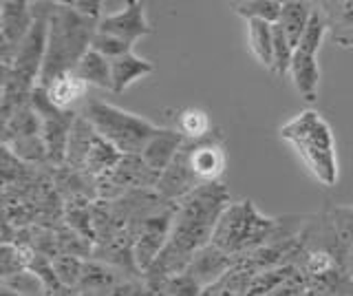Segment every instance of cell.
Wrapping results in <instances>:
<instances>
[{
	"label": "cell",
	"mask_w": 353,
	"mask_h": 296,
	"mask_svg": "<svg viewBox=\"0 0 353 296\" xmlns=\"http://www.w3.org/2000/svg\"><path fill=\"white\" fill-rule=\"evenodd\" d=\"M230 190L223 181L201 184L176 204L168 244L141 277L154 296L161 294L163 285L170 279L185 272L196 252L212 244L219 219L230 208Z\"/></svg>",
	"instance_id": "cell-1"
},
{
	"label": "cell",
	"mask_w": 353,
	"mask_h": 296,
	"mask_svg": "<svg viewBox=\"0 0 353 296\" xmlns=\"http://www.w3.org/2000/svg\"><path fill=\"white\" fill-rule=\"evenodd\" d=\"M305 219L309 217H265L259 213L252 199H241L236 204H230L228 210L221 215L212 246L239 261L272 241L301 235L309 224Z\"/></svg>",
	"instance_id": "cell-2"
},
{
	"label": "cell",
	"mask_w": 353,
	"mask_h": 296,
	"mask_svg": "<svg viewBox=\"0 0 353 296\" xmlns=\"http://www.w3.org/2000/svg\"><path fill=\"white\" fill-rule=\"evenodd\" d=\"M99 20L80 14L71 3H53L49 14V40L38 86H49L75 67L91 49Z\"/></svg>",
	"instance_id": "cell-3"
},
{
	"label": "cell",
	"mask_w": 353,
	"mask_h": 296,
	"mask_svg": "<svg viewBox=\"0 0 353 296\" xmlns=\"http://www.w3.org/2000/svg\"><path fill=\"white\" fill-rule=\"evenodd\" d=\"M281 137L296 148L307 168L323 186L338 184L336 137L329 122L314 108L294 115L281 126Z\"/></svg>",
	"instance_id": "cell-4"
},
{
	"label": "cell",
	"mask_w": 353,
	"mask_h": 296,
	"mask_svg": "<svg viewBox=\"0 0 353 296\" xmlns=\"http://www.w3.org/2000/svg\"><path fill=\"white\" fill-rule=\"evenodd\" d=\"M80 115L86 117L95 133L113 144L121 155H141L150 137L159 130L150 119L102 100H86Z\"/></svg>",
	"instance_id": "cell-5"
},
{
	"label": "cell",
	"mask_w": 353,
	"mask_h": 296,
	"mask_svg": "<svg viewBox=\"0 0 353 296\" xmlns=\"http://www.w3.org/2000/svg\"><path fill=\"white\" fill-rule=\"evenodd\" d=\"M327 36V20L320 12V7L314 5V14L309 20V27L305 31L303 40L298 42V47L294 49L292 67L290 75L294 80L296 91L301 93L307 102H314L318 97V84H320V67L316 53L323 45V40Z\"/></svg>",
	"instance_id": "cell-6"
},
{
	"label": "cell",
	"mask_w": 353,
	"mask_h": 296,
	"mask_svg": "<svg viewBox=\"0 0 353 296\" xmlns=\"http://www.w3.org/2000/svg\"><path fill=\"white\" fill-rule=\"evenodd\" d=\"M31 106L38 113L42 122V139L47 146V157H49V168H62L66 164V152H69V137L73 124L80 111H64L58 108L51 100L47 89L36 86V91L31 95Z\"/></svg>",
	"instance_id": "cell-7"
},
{
	"label": "cell",
	"mask_w": 353,
	"mask_h": 296,
	"mask_svg": "<svg viewBox=\"0 0 353 296\" xmlns=\"http://www.w3.org/2000/svg\"><path fill=\"white\" fill-rule=\"evenodd\" d=\"M174 213H176V204L165 201L161 204L157 210H152L139 221H135L130 228L132 233V252H135V263L141 272H146L154 259L161 255V250L165 248L172 233V224H174Z\"/></svg>",
	"instance_id": "cell-8"
},
{
	"label": "cell",
	"mask_w": 353,
	"mask_h": 296,
	"mask_svg": "<svg viewBox=\"0 0 353 296\" xmlns=\"http://www.w3.org/2000/svg\"><path fill=\"white\" fill-rule=\"evenodd\" d=\"M161 175L150 170L139 155H124L113 172L95 179L97 199L113 201L117 197L132 190H154Z\"/></svg>",
	"instance_id": "cell-9"
},
{
	"label": "cell",
	"mask_w": 353,
	"mask_h": 296,
	"mask_svg": "<svg viewBox=\"0 0 353 296\" xmlns=\"http://www.w3.org/2000/svg\"><path fill=\"white\" fill-rule=\"evenodd\" d=\"M33 3L3 0L0 3V69H9L18 47L33 27Z\"/></svg>",
	"instance_id": "cell-10"
},
{
	"label": "cell",
	"mask_w": 353,
	"mask_h": 296,
	"mask_svg": "<svg viewBox=\"0 0 353 296\" xmlns=\"http://www.w3.org/2000/svg\"><path fill=\"white\" fill-rule=\"evenodd\" d=\"M183 150L188 155V164L199 184L221 181L228 166L225 155V137L221 135L219 128H212V133L205 135L203 139L185 141Z\"/></svg>",
	"instance_id": "cell-11"
},
{
	"label": "cell",
	"mask_w": 353,
	"mask_h": 296,
	"mask_svg": "<svg viewBox=\"0 0 353 296\" xmlns=\"http://www.w3.org/2000/svg\"><path fill=\"white\" fill-rule=\"evenodd\" d=\"M99 34L113 36L121 42L135 47V42L152 34V27L146 18V5L137 0H128L126 7L117 14L104 16L97 25Z\"/></svg>",
	"instance_id": "cell-12"
},
{
	"label": "cell",
	"mask_w": 353,
	"mask_h": 296,
	"mask_svg": "<svg viewBox=\"0 0 353 296\" xmlns=\"http://www.w3.org/2000/svg\"><path fill=\"white\" fill-rule=\"evenodd\" d=\"M327 235L329 250L338 257L340 266L345 268L347 257L353 248V206H329L320 215Z\"/></svg>",
	"instance_id": "cell-13"
},
{
	"label": "cell",
	"mask_w": 353,
	"mask_h": 296,
	"mask_svg": "<svg viewBox=\"0 0 353 296\" xmlns=\"http://www.w3.org/2000/svg\"><path fill=\"white\" fill-rule=\"evenodd\" d=\"M234 266H236L234 257L225 255L223 250H219L210 244L201 252H196V257L192 259L190 266L185 268V272L190 274V277L201 285L203 292H205L210 285H214L219 279H223Z\"/></svg>",
	"instance_id": "cell-14"
},
{
	"label": "cell",
	"mask_w": 353,
	"mask_h": 296,
	"mask_svg": "<svg viewBox=\"0 0 353 296\" xmlns=\"http://www.w3.org/2000/svg\"><path fill=\"white\" fill-rule=\"evenodd\" d=\"M327 20V36L342 49L353 47V0H327L318 3Z\"/></svg>",
	"instance_id": "cell-15"
},
{
	"label": "cell",
	"mask_w": 353,
	"mask_h": 296,
	"mask_svg": "<svg viewBox=\"0 0 353 296\" xmlns=\"http://www.w3.org/2000/svg\"><path fill=\"white\" fill-rule=\"evenodd\" d=\"M183 144H185V139L176 133L174 128H159L157 133L150 137V141L146 144V148L141 150L139 157L150 170L161 175L172 164L176 152L183 148Z\"/></svg>",
	"instance_id": "cell-16"
},
{
	"label": "cell",
	"mask_w": 353,
	"mask_h": 296,
	"mask_svg": "<svg viewBox=\"0 0 353 296\" xmlns=\"http://www.w3.org/2000/svg\"><path fill=\"white\" fill-rule=\"evenodd\" d=\"M128 274L121 272L113 266H108L104 261L97 259H86L84 261V272H82V281L80 288H77V294H99V292H108L110 288L126 279Z\"/></svg>",
	"instance_id": "cell-17"
},
{
	"label": "cell",
	"mask_w": 353,
	"mask_h": 296,
	"mask_svg": "<svg viewBox=\"0 0 353 296\" xmlns=\"http://www.w3.org/2000/svg\"><path fill=\"white\" fill-rule=\"evenodd\" d=\"M95 201L88 197H71L64 199V226H69L75 235L95 246V224H93Z\"/></svg>",
	"instance_id": "cell-18"
},
{
	"label": "cell",
	"mask_w": 353,
	"mask_h": 296,
	"mask_svg": "<svg viewBox=\"0 0 353 296\" xmlns=\"http://www.w3.org/2000/svg\"><path fill=\"white\" fill-rule=\"evenodd\" d=\"M110 67H113V93H124L130 84L154 71V64L150 60L139 58L135 53H126L117 60H110Z\"/></svg>",
	"instance_id": "cell-19"
},
{
	"label": "cell",
	"mask_w": 353,
	"mask_h": 296,
	"mask_svg": "<svg viewBox=\"0 0 353 296\" xmlns=\"http://www.w3.org/2000/svg\"><path fill=\"white\" fill-rule=\"evenodd\" d=\"M312 14H314L312 3H303V0H287V3H283L279 25L283 27L285 36L294 49L298 47V42L303 40L305 31L309 27V20H312Z\"/></svg>",
	"instance_id": "cell-20"
},
{
	"label": "cell",
	"mask_w": 353,
	"mask_h": 296,
	"mask_svg": "<svg viewBox=\"0 0 353 296\" xmlns=\"http://www.w3.org/2000/svg\"><path fill=\"white\" fill-rule=\"evenodd\" d=\"M95 128L88 124V119L77 115L71 137H69V152H66V164L64 168H71L75 172H84V164L88 157V150H91V144L95 139Z\"/></svg>",
	"instance_id": "cell-21"
},
{
	"label": "cell",
	"mask_w": 353,
	"mask_h": 296,
	"mask_svg": "<svg viewBox=\"0 0 353 296\" xmlns=\"http://www.w3.org/2000/svg\"><path fill=\"white\" fill-rule=\"evenodd\" d=\"M121 157L124 155H121L113 144H108L104 137L95 135L91 150H88L86 164H84V175H88V177H93V179H102L108 172H113L117 168Z\"/></svg>",
	"instance_id": "cell-22"
},
{
	"label": "cell",
	"mask_w": 353,
	"mask_h": 296,
	"mask_svg": "<svg viewBox=\"0 0 353 296\" xmlns=\"http://www.w3.org/2000/svg\"><path fill=\"white\" fill-rule=\"evenodd\" d=\"M75 73L88 86L113 91V67H110V60L104 58L102 53H97L95 49H88L84 53V58L75 67Z\"/></svg>",
	"instance_id": "cell-23"
},
{
	"label": "cell",
	"mask_w": 353,
	"mask_h": 296,
	"mask_svg": "<svg viewBox=\"0 0 353 296\" xmlns=\"http://www.w3.org/2000/svg\"><path fill=\"white\" fill-rule=\"evenodd\" d=\"M248 45L261 67L274 73V25L265 23V20H250Z\"/></svg>",
	"instance_id": "cell-24"
},
{
	"label": "cell",
	"mask_w": 353,
	"mask_h": 296,
	"mask_svg": "<svg viewBox=\"0 0 353 296\" xmlns=\"http://www.w3.org/2000/svg\"><path fill=\"white\" fill-rule=\"evenodd\" d=\"M86 91H88V84L75 71L62 75V78H58L47 89L49 100L58 108H64V111H71V106L75 102H80L86 95Z\"/></svg>",
	"instance_id": "cell-25"
},
{
	"label": "cell",
	"mask_w": 353,
	"mask_h": 296,
	"mask_svg": "<svg viewBox=\"0 0 353 296\" xmlns=\"http://www.w3.org/2000/svg\"><path fill=\"white\" fill-rule=\"evenodd\" d=\"M174 130L185 141H196L212 133V124H210V115L203 108L188 106L174 115Z\"/></svg>",
	"instance_id": "cell-26"
},
{
	"label": "cell",
	"mask_w": 353,
	"mask_h": 296,
	"mask_svg": "<svg viewBox=\"0 0 353 296\" xmlns=\"http://www.w3.org/2000/svg\"><path fill=\"white\" fill-rule=\"evenodd\" d=\"M33 255H36V250L29 246L3 244V248H0V281L16 277L20 272H27Z\"/></svg>",
	"instance_id": "cell-27"
},
{
	"label": "cell",
	"mask_w": 353,
	"mask_h": 296,
	"mask_svg": "<svg viewBox=\"0 0 353 296\" xmlns=\"http://www.w3.org/2000/svg\"><path fill=\"white\" fill-rule=\"evenodd\" d=\"M234 12L250 20H265V23L276 25L281 20L283 12V3H276V0H243V3H234Z\"/></svg>",
	"instance_id": "cell-28"
},
{
	"label": "cell",
	"mask_w": 353,
	"mask_h": 296,
	"mask_svg": "<svg viewBox=\"0 0 353 296\" xmlns=\"http://www.w3.org/2000/svg\"><path fill=\"white\" fill-rule=\"evenodd\" d=\"M53 261V270L58 274V281L64 285L66 290H73L77 292L80 288V281H82V272H84V261L82 257H75V255H60L51 259Z\"/></svg>",
	"instance_id": "cell-29"
},
{
	"label": "cell",
	"mask_w": 353,
	"mask_h": 296,
	"mask_svg": "<svg viewBox=\"0 0 353 296\" xmlns=\"http://www.w3.org/2000/svg\"><path fill=\"white\" fill-rule=\"evenodd\" d=\"M292 58H294V47L287 40L283 27L276 23L274 25V75L283 78L285 73H290Z\"/></svg>",
	"instance_id": "cell-30"
},
{
	"label": "cell",
	"mask_w": 353,
	"mask_h": 296,
	"mask_svg": "<svg viewBox=\"0 0 353 296\" xmlns=\"http://www.w3.org/2000/svg\"><path fill=\"white\" fill-rule=\"evenodd\" d=\"M0 285H3V288L14 290V292H18L22 296H47L44 283L31 270L20 272V274H16V277H11V279H5Z\"/></svg>",
	"instance_id": "cell-31"
},
{
	"label": "cell",
	"mask_w": 353,
	"mask_h": 296,
	"mask_svg": "<svg viewBox=\"0 0 353 296\" xmlns=\"http://www.w3.org/2000/svg\"><path fill=\"white\" fill-rule=\"evenodd\" d=\"M91 49H95L97 53H102L104 58L108 60H117L121 56H126V53H132V47L128 45V42H121L113 36H106V34H95L93 38V45Z\"/></svg>",
	"instance_id": "cell-32"
},
{
	"label": "cell",
	"mask_w": 353,
	"mask_h": 296,
	"mask_svg": "<svg viewBox=\"0 0 353 296\" xmlns=\"http://www.w3.org/2000/svg\"><path fill=\"white\" fill-rule=\"evenodd\" d=\"M71 5L77 9L80 14L93 18V20H102V3H95V0H71Z\"/></svg>",
	"instance_id": "cell-33"
},
{
	"label": "cell",
	"mask_w": 353,
	"mask_h": 296,
	"mask_svg": "<svg viewBox=\"0 0 353 296\" xmlns=\"http://www.w3.org/2000/svg\"><path fill=\"white\" fill-rule=\"evenodd\" d=\"M305 296H345V294H338V292H331V290H323V288H309Z\"/></svg>",
	"instance_id": "cell-34"
},
{
	"label": "cell",
	"mask_w": 353,
	"mask_h": 296,
	"mask_svg": "<svg viewBox=\"0 0 353 296\" xmlns=\"http://www.w3.org/2000/svg\"><path fill=\"white\" fill-rule=\"evenodd\" d=\"M0 296H22V294H18V292L9 290V288H3V285H0Z\"/></svg>",
	"instance_id": "cell-35"
},
{
	"label": "cell",
	"mask_w": 353,
	"mask_h": 296,
	"mask_svg": "<svg viewBox=\"0 0 353 296\" xmlns=\"http://www.w3.org/2000/svg\"><path fill=\"white\" fill-rule=\"evenodd\" d=\"M80 296H106L104 292H99V294H80Z\"/></svg>",
	"instance_id": "cell-36"
},
{
	"label": "cell",
	"mask_w": 353,
	"mask_h": 296,
	"mask_svg": "<svg viewBox=\"0 0 353 296\" xmlns=\"http://www.w3.org/2000/svg\"><path fill=\"white\" fill-rule=\"evenodd\" d=\"M351 277H353V270H351Z\"/></svg>",
	"instance_id": "cell-37"
}]
</instances>
